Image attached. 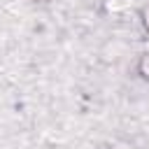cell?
Instances as JSON below:
<instances>
[{"mask_svg":"<svg viewBox=\"0 0 149 149\" xmlns=\"http://www.w3.org/2000/svg\"><path fill=\"white\" fill-rule=\"evenodd\" d=\"M114 149H133V147H130V144H116Z\"/></svg>","mask_w":149,"mask_h":149,"instance_id":"cell-3","label":"cell"},{"mask_svg":"<svg viewBox=\"0 0 149 149\" xmlns=\"http://www.w3.org/2000/svg\"><path fill=\"white\" fill-rule=\"evenodd\" d=\"M140 72H142L144 77H149V54L142 56V61H140Z\"/></svg>","mask_w":149,"mask_h":149,"instance_id":"cell-1","label":"cell"},{"mask_svg":"<svg viewBox=\"0 0 149 149\" xmlns=\"http://www.w3.org/2000/svg\"><path fill=\"white\" fill-rule=\"evenodd\" d=\"M142 16H144V26H147V30H149V7H144Z\"/></svg>","mask_w":149,"mask_h":149,"instance_id":"cell-2","label":"cell"}]
</instances>
